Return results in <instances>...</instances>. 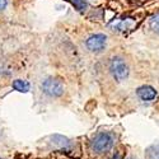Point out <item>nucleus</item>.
<instances>
[{"instance_id":"7","label":"nucleus","mask_w":159,"mask_h":159,"mask_svg":"<svg viewBox=\"0 0 159 159\" xmlns=\"http://www.w3.org/2000/svg\"><path fill=\"white\" fill-rule=\"evenodd\" d=\"M149 27H150L155 33H159V13L150 18V20H149Z\"/></svg>"},{"instance_id":"6","label":"nucleus","mask_w":159,"mask_h":159,"mask_svg":"<svg viewBox=\"0 0 159 159\" xmlns=\"http://www.w3.org/2000/svg\"><path fill=\"white\" fill-rule=\"evenodd\" d=\"M11 87H13V89L19 92V93H27L31 89V84L27 80H23V79H16V80H13Z\"/></svg>"},{"instance_id":"5","label":"nucleus","mask_w":159,"mask_h":159,"mask_svg":"<svg viewBox=\"0 0 159 159\" xmlns=\"http://www.w3.org/2000/svg\"><path fill=\"white\" fill-rule=\"evenodd\" d=\"M157 94H158L157 90L152 85H141V87H139L136 89V96L141 101H145V102H149V101L155 99Z\"/></svg>"},{"instance_id":"8","label":"nucleus","mask_w":159,"mask_h":159,"mask_svg":"<svg viewBox=\"0 0 159 159\" xmlns=\"http://www.w3.org/2000/svg\"><path fill=\"white\" fill-rule=\"evenodd\" d=\"M69 2L79 10V11H84L87 9V3L85 0H69Z\"/></svg>"},{"instance_id":"1","label":"nucleus","mask_w":159,"mask_h":159,"mask_svg":"<svg viewBox=\"0 0 159 159\" xmlns=\"http://www.w3.org/2000/svg\"><path fill=\"white\" fill-rule=\"evenodd\" d=\"M113 145H115V135L108 131H102L92 140L90 147L96 154H104L110 152L113 148Z\"/></svg>"},{"instance_id":"2","label":"nucleus","mask_w":159,"mask_h":159,"mask_svg":"<svg viewBox=\"0 0 159 159\" xmlns=\"http://www.w3.org/2000/svg\"><path fill=\"white\" fill-rule=\"evenodd\" d=\"M110 71L115 78V80L122 82L129 76V66L122 57L115 56L110 62Z\"/></svg>"},{"instance_id":"10","label":"nucleus","mask_w":159,"mask_h":159,"mask_svg":"<svg viewBox=\"0 0 159 159\" xmlns=\"http://www.w3.org/2000/svg\"><path fill=\"white\" fill-rule=\"evenodd\" d=\"M157 149H158V157H159V147H158V148H157Z\"/></svg>"},{"instance_id":"4","label":"nucleus","mask_w":159,"mask_h":159,"mask_svg":"<svg viewBox=\"0 0 159 159\" xmlns=\"http://www.w3.org/2000/svg\"><path fill=\"white\" fill-rule=\"evenodd\" d=\"M106 43H107V36L103 33L92 34L85 41L87 48L92 52H101L102 50H104Z\"/></svg>"},{"instance_id":"3","label":"nucleus","mask_w":159,"mask_h":159,"mask_svg":"<svg viewBox=\"0 0 159 159\" xmlns=\"http://www.w3.org/2000/svg\"><path fill=\"white\" fill-rule=\"evenodd\" d=\"M41 89L45 94H47L48 97H60L64 94V85L60 80L54 78H47L42 82L41 84Z\"/></svg>"},{"instance_id":"9","label":"nucleus","mask_w":159,"mask_h":159,"mask_svg":"<svg viewBox=\"0 0 159 159\" xmlns=\"http://www.w3.org/2000/svg\"><path fill=\"white\" fill-rule=\"evenodd\" d=\"M8 7V0H0V10H4Z\"/></svg>"}]
</instances>
